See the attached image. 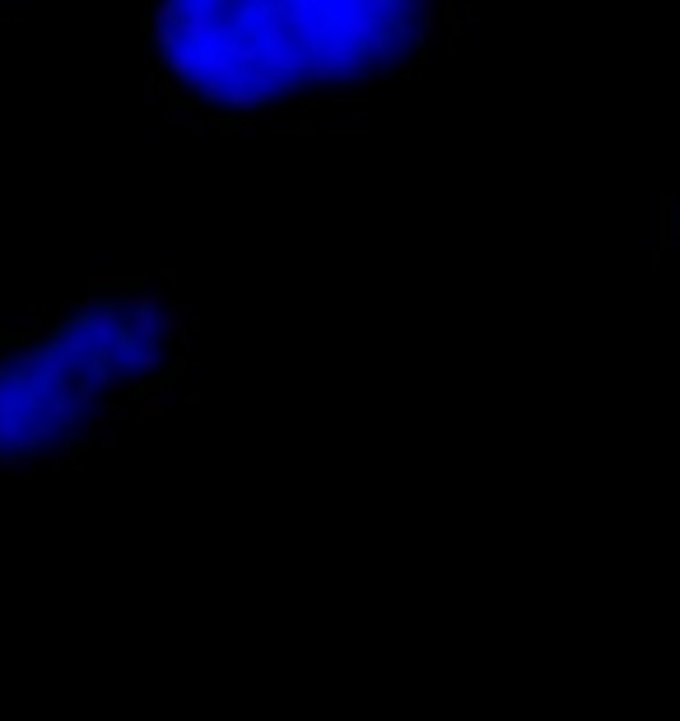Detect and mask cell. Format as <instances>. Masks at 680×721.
Wrapping results in <instances>:
<instances>
[{"label":"cell","instance_id":"cell-1","mask_svg":"<svg viewBox=\"0 0 680 721\" xmlns=\"http://www.w3.org/2000/svg\"><path fill=\"white\" fill-rule=\"evenodd\" d=\"M187 368V321L154 289H112L0 335V470L66 466L150 414Z\"/></svg>","mask_w":680,"mask_h":721},{"label":"cell","instance_id":"cell-2","mask_svg":"<svg viewBox=\"0 0 680 721\" xmlns=\"http://www.w3.org/2000/svg\"><path fill=\"white\" fill-rule=\"evenodd\" d=\"M150 28L191 107L252 112L401 70L429 0H154Z\"/></svg>","mask_w":680,"mask_h":721}]
</instances>
